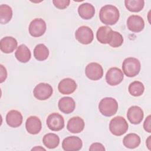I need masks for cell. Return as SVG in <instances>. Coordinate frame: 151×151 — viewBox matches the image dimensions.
<instances>
[{
  "mask_svg": "<svg viewBox=\"0 0 151 151\" xmlns=\"http://www.w3.org/2000/svg\"><path fill=\"white\" fill-rule=\"evenodd\" d=\"M120 13L118 8L113 5L103 6L99 12V18L102 23L108 25L115 24L119 20Z\"/></svg>",
  "mask_w": 151,
  "mask_h": 151,
  "instance_id": "1",
  "label": "cell"
},
{
  "mask_svg": "<svg viewBox=\"0 0 151 151\" xmlns=\"http://www.w3.org/2000/svg\"><path fill=\"white\" fill-rule=\"evenodd\" d=\"M99 110L103 116L111 117L114 115L118 110L117 101L112 97L103 98L99 102Z\"/></svg>",
  "mask_w": 151,
  "mask_h": 151,
  "instance_id": "2",
  "label": "cell"
},
{
  "mask_svg": "<svg viewBox=\"0 0 151 151\" xmlns=\"http://www.w3.org/2000/svg\"><path fill=\"white\" fill-rule=\"evenodd\" d=\"M140 68V62L138 59L136 58H126L123 61L122 70L123 73L127 77H135L139 73Z\"/></svg>",
  "mask_w": 151,
  "mask_h": 151,
  "instance_id": "3",
  "label": "cell"
},
{
  "mask_svg": "<svg viewBox=\"0 0 151 151\" xmlns=\"http://www.w3.org/2000/svg\"><path fill=\"white\" fill-rule=\"evenodd\" d=\"M129 125L126 119L122 116L113 118L109 123V130L114 136H120L126 133Z\"/></svg>",
  "mask_w": 151,
  "mask_h": 151,
  "instance_id": "4",
  "label": "cell"
},
{
  "mask_svg": "<svg viewBox=\"0 0 151 151\" xmlns=\"http://www.w3.org/2000/svg\"><path fill=\"white\" fill-rule=\"evenodd\" d=\"M75 37L80 43L87 45L93 41L94 34L90 27L87 26H81L76 31Z\"/></svg>",
  "mask_w": 151,
  "mask_h": 151,
  "instance_id": "5",
  "label": "cell"
},
{
  "mask_svg": "<svg viewBox=\"0 0 151 151\" xmlns=\"http://www.w3.org/2000/svg\"><path fill=\"white\" fill-rule=\"evenodd\" d=\"M53 89L48 83H41L37 84L33 90L34 96L39 100H45L52 94Z\"/></svg>",
  "mask_w": 151,
  "mask_h": 151,
  "instance_id": "6",
  "label": "cell"
},
{
  "mask_svg": "<svg viewBox=\"0 0 151 151\" xmlns=\"http://www.w3.org/2000/svg\"><path fill=\"white\" fill-rule=\"evenodd\" d=\"M47 25L45 22L41 18L33 19L29 25V33L33 37L42 36L45 32Z\"/></svg>",
  "mask_w": 151,
  "mask_h": 151,
  "instance_id": "7",
  "label": "cell"
},
{
  "mask_svg": "<svg viewBox=\"0 0 151 151\" xmlns=\"http://www.w3.org/2000/svg\"><path fill=\"white\" fill-rule=\"evenodd\" d=\"M46 123L49 129L52 131H60L64 127L63 117L58 113H52L47 118Z\"/></svg>",
  "mask_w": 151,
  "mask_h": 151,
  "instance_id": "8",
  "label": "cell"
},
{
  "mask_svg": "<svg viewBox=\"0 0 151 151\" xmlns=\"http://www.w3.org/2000/svg\"><path fill=\"white\" fill-rule=\"evenodd\" d=\"M86 76L91 80L96 81L102 78L103 69L102 66L97 63H90L85 69Z\"/></svg>",
  "mask_w": 151,
  "mask_h": 151,
  "instance_id": "9",
  "label": "cell"
},
{
  "mask_svg": "<svg viewBox=\"0 0 151 151\" xmlns=\"http://www.w3.org/2000/svg\"><path fill=\"white\" fill-rule=\"evenodd\" d=\"M124 78L122 71L117 67H111L108 70L106 74V80L110 86H116L120 84Z\"/></svg>",
  "mask_w": 151,
  "mask_h": 151,
  "instance_id": "10",
  "label": "cell"
},
{
  "mask_svg": "<svg viewBox=\"0 0 151 151\" xmlns=\"http://www.w3.org/2000/svg\"><path fill=\"white\" fill-rule=\"evenodd\" d=\"M82 146L81 139L75 136L67 137L62 142V147L65 151H77L80 150Z\"/></svg>",
  "mask_w": 151,
  "mask_h": 151,
  "instance_id": "11",
  "label": "cell"
},
{
  "mask_svg": "<svg viewBox=\"0 0 151 151\" xmlns=\"http://www.w3.org/2000/svg\"><path fill=\"white\" fill-rule=\"evenodd\" d=\"M127 28L133 32H139L145 27V21L139 15H130L127 20Z\"/></svg>",
  "mask_w": 151,
  "mask_h": 151,
  "instance_id": "12",
  "label": "cell"
},
{
  "mask_svg": "<svg viewBox=\"0 0 151 151\" xmlns=\"http://www.w3.org/2000/svg\"><path fill=\"white\" fill-rule=\"evenodd\" d=\"M144 117L143 110L137 106H132L127 110V117L129 121L133 124H140Z\"/></svg>",
  "mask_w": 151,
  "mask_h": 151,
  "instance_id": "13",
  "label": "cell"
},
{
  "mask_svg": "<svg viewBox=\"0 0 151 151\" xmlns=\"http://www.w3.org/2000/svg\"><path fill=\"white\" fill-rule=\"evenodd\" d=\"M77 85L76 81L70 78H65L61 80L58 86V89L62 94H70L77 89Z\"/></svg>",
  "mask_w": 151,
  "mask_h": 151,
  "instance_id": "14",
  "label": "cell"
},
{
  "mask_svg": "<svg viewBox=\"0 0 151 151\" xmlns=\"http://www.w3.org/2000/svg\"><path fill=\"white\" fill-rule=\"evenodd\" d=\"M25 128L29 133L37 134L40 133L42 129L41 121L35 116H29L26 120Z\"/></svg>",
  "mask_w": 151,
  "mask_h": 151,
  "instance_id": "15",
  "label": "cell"
},
{
  "mask_svg": "<svg viewBox=\"0 0 151 151\" xmlns=\"http://www.w3.org/2000/svg\"><path fill=\"white\" fill-rule=\"evenodd\" d=\"M23 117L18 110H11L8 112L6 116V122L11 127H18L22 124Z\"/></svg>",
  "mask_w": 151,
  "mask_h": 151,
  "instance_id": "16",
  "label": "cell"
},
{
  "mask_svg": "<svg viewBox=\"0 0 151 151\" xmlns=\"http://www.w3.org/2000/svg\"><path fill=\"white\" fill-rule=\"evenodd\" d=\"M85 126L84 120L78 116L71 118L67 122V129L72 133H79L81 132Z\"/></svg>",
  "mask_w": 151,
  "mask_h": 151,
  "instance_id": "17",
  "label": "cell"
},
{
  "mask_svg": "<svg viewBox=\"0 0 151 151\" xmlns=\"http://www.w3.org/2000/svg\"><path fill=\"white\" fill-rule=\"evenodd\" d=\"M18 42L12 37H5L0 41V49L2 52L9 54L12 52L17 47Z\"/></svg>",
  "mask_w": 151,
  "mask_h": 151,
  "instance_id": "18",
  "label": "cell"
},
{
  "mask_svg": "<svg viewBox=\"0 0 151 151\" xmlns=\"http://www.w3.org/2000/svg\"><path fill=\"white\" fill-rule=\"evenodd\" d=\"M58 106L59 110L65 114L72 113L76 108V103L74 99L70 97H64L58 101Z\"/></svg>",
  "mask_w": 151,
  "mask_h": 151,
  "instance_id": "19",
  "label": "cell"
},
{
  "mask_svg": "<svg viewBox=\"0 0 151 151\" xmlns=\"http://www.w3.org/2000/svg\"><path fill=\"white\" fill-rule=\"evenodd\" d=\"M113 31L112 29L109 26H101L99 27L96 33L97 41L101 44H109L111 39Z\"/></svg>",
  "mask_w": 151,
  "mask_h": 151,
  "instance_id": "20",
  "label": "cell"
},
{
  "mask_svg": "<svg viewBox=\"0 0 151 151\" xmlns=\"http://www.w3.org/2000/svg\"><path fill=\"white\" fill-rule=\"evenodd\" d=\"M15 56L17 60L19 62L26 63L31 59V51L25 44H21L17 47V49L15 52Z\"/></svg>",
  "mask_w": 151,
  "mask_h": 151,
  "instance_id": "21",
  "label": "cell"
},
{
  "mask_svg": "<svg viewBox=\"0 0 151 151\" xmlns=\"http://www.w3.org/2000/svg\"><path fill=\"white\" fill-rule=\"evenodd\" d=\"M78 12L81 18L84 19H90L92 18L95 14V8L91 4L86 2L79 5Z\"/></svg>",
  "mask_w": 151,
  "mask_h": 151,
  "instance_id": "22",
  "label": "cell"
},
{
  "mask_svg": "<svg viewBox=\"0 0 151 151\" xmlns=\"http://www.w3.org/2000/svg\"><path fill=\"white\" fill-rule=\"evenodd\" d=\"M140 141V137L138 134L131 133L127 134L124 137L123 139V143L127 148L134 149L139 146Z\"/></svg>",
  "mask_w": 151,
  "mask_h": 151,
  "instance_id": "23",
  "label": "cell"
},
{
  "mask_svg": "<svg viewBox=\"0 0 151 151\" xmlns=\"http://www.w3.org/2000/svg\"><path fill=\"white\" fill-rule=\"evenodd\" d=\"M42 142L46 147L50 149H54L58 146L60 138L56 134L49 133L44 136Z\"/></svg>",
  "mask_w": 151,
  "mask_h": 151,
  "instance_id": "24",
  "label": "cell"
},
{
  "mask_svg": "<svg viewBox=\"0 0 151 151\" xmlns=\"http://www.w3.org/2000/svg\"><path fill=\"white\" fill-rule=\"evenodd\" d=\"M49 50L43 44H39L35 46L34 50V56L38 61H44L48 57Z\"/></svg>",
  "mask_w": 151,
  "mask_h": 151,
  "instance_id": "25",
  "label": "cell"
},
{
  "mask_svg": "<svg viewBox=\"0 0 151 151\" xmlns=\"http://www.w3.org/2000/svg\"><path fill=\"white\" fill-rule=\"evenodd\" d=\"M12 17V9L6 4L0 5V22L5 24L9 22Z\"/></svg>",
  "mask_w": 151,
  "mask_h": 151,
  "instance_id": "26",
  "label": "cell"
},
{
  "mask_svg": "<svg viewBox=\"0 0 151 151\" xmlns=\"http://www.w3.org/2000/svg\"><path fill=\"white\" fill-rule=\"evenodd\" d=\"M126 8L130 12H138L142 11L145 5L143 0H125Z\"/></svg>",
  "mask_w": 151,
  "mask_h": 151,
  "instance_id": "27",
  "label": "cell"
},
{
  "mask_svg": "<svg viewBox=\"0 0 151 151\" xmlns=\"http://www.w3.org/2000/svg\"><path fill=\"white\" fill-rule=\"evenodd\" d=\"M128 90L132 96L138 97L143 94L145 91V87L142 82L139 81H134L129 84Z\"/></svg>",
  "mask_w": 151,
  "mask_h": 151,
  "instance_id": "28",
  "label": "cell"
},
{
  "mask_svg": "<svg viewBox=\"0 0 151 151\" xmlns=\"http://www.w3.org/2000/svg\"><path fill=\"white\" fill-rule=\"evenodd\" d=\"M123 38L120 33L117 31H113L112 37L110 42H109L110 46L113 48L119 47L123 44Z\"/></svg>",
  "mask_w": 151,
  "mask_h": 151,
  "instance_id": "29",
  "label": "cell"
},
{
  "mask_svg": "<svg viewBox=\"0 0 151 151\" xmlns=\"http://www.w3.org/2000/svg\"><path fill=\"white\" fill-rule=\"evenodd\" d=\"M54 5L58 9H64L67 8L70 3V0H53Z\"/></svg>",
  "mask_w": 151,
  "mask_h": 151,
  "instance_id": "30",
  "label": "cell"
},
{
  "mask_svg": "<svg viewBox=\"0 0 151 151\" xmlns=\"http://www.w3.org/2000/svg\"><path fill=\"white\" fill-rule=\"evenodd\" d=\"M106 149H105L104 146L101 143H97V142L92 143L89 148V150H91V151H95V150L104 151Z\"/></svg>",
  "mask_w": 151,
  "mask_h": 151,
  "instance_id": "31",
  "label": "cell"
},
{
  "mask_svg": "<svg viewBox=\"0 0 151 151\" xmlns=\"http://www.w3.org/2000/svg\"><path fill=\"white\" fill-rule=\"evenodd\" d=\"M150 115H149L145 119L143 123V128L145 131L148 133H151V127H150Z\"/></svg>",
  "mask_w": 151,
  "mask_h": 151,
  "instance_id": "32",
  "label": "cell"
},
{
  "mask_svg": "<svg viewBox=\"0 0 151 151\" xmlns=\"http://www.w3.org/2000/svg\"><path fill=\"white\" fill-rule=\"evenodd\" d=\"M1 77H0V83H3L7 77V71L6 68L4 67L3 65L1 64Z\"/></svg>",
  "mask_w": 151,
  "mask_h": 151,
  "instance_id": "33",
  "label": "cell"
},
{
  "mask_svg": "<svg viewBox=\"0 0 151 151\" xmlns=\"http://www.w3.org/2000/svg\"><path fill=\"white\" fill-rule=\"evenodd\" d=\"M146 146L147 147V148L149 149V150H151V136H149L148 137V138L146 139Z\"/></svg>",
  "mask_w": 151,
  "mask_h": 151,
  "instance_id": "34",
  "label": "cell"
},
{
  "mask_svg": "<svg viewBox=\"0 0 151 151\" xmlns=\"http://www.w3.org/2000/svg\"><path fill=\"white\" fill-rule=\"evenodd\" d=\"M32 150H45V149H44V148H43V147H41V146H36V147H34V148H32V149H31Z\"/></svg>",
  "mask_w": 151,
  "mask_h": 151,
  "instance_id": "35",
  "label": "cell"
}]
</instances>
